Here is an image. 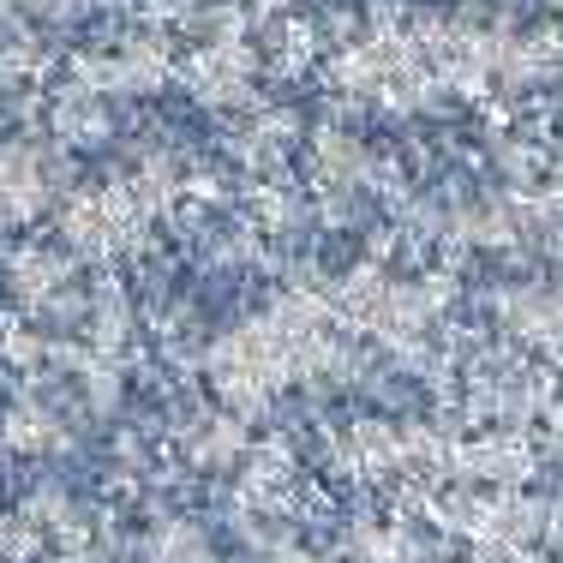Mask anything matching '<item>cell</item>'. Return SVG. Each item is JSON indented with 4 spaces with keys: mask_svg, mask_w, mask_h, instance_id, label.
I'll return each mask as SVG.
<instances>
[{
    "mask_svg": "<svg viewBox=\"0 0 563 563\" xmlns=\"http://www.w3.org/2000/svg\"><path fill=\"white\" fill-rule=\"evenodd\" d=\"M60 180L66 174L48 144H36V139L0 144V217L7 222H36L60 198Z\"/></svg>",
    "mask_w": 563,
    "mask_h": 563,
    "instance_id": "6da1fadb",
    "label": "cell"
},
{
    "mask_svg": "<svg viewBox=\"0 0 563 563\" xmlns=\"http://www.w3.org/2000/svg\"><path fill=\"white\" fill-rule=\"evenodd\" d=\"M48 132H55L60 144H97V139H109V97L73 85L66 97H55V109H48Z\"/></svg>",
    "mask_w": 563,
    "mask_h": 563,
    "instance_id": "7a4b0ae2",
    "label": "cell"
}]
</instances>
